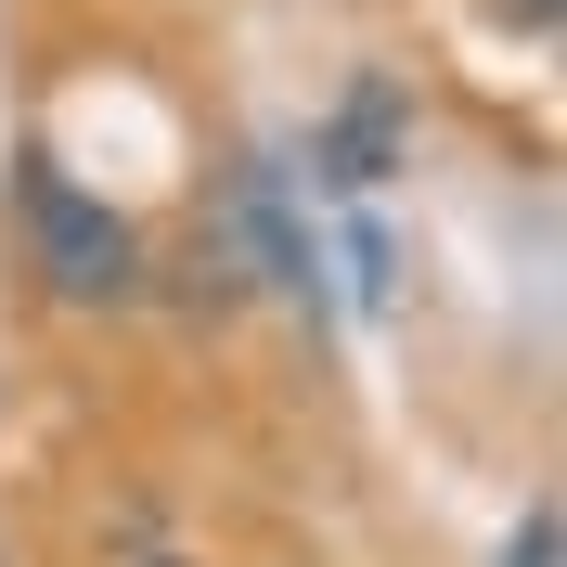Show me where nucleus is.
Returning <instances> with one entry per match:
<instances>
[{
    "instance_id": "2",
    "label": "nucleus",
    "mask_w": 567,
    "mask_h": 567,
    "mask_svg": "<svg viewBox=\"0 0 567 567\" xmlns=\"http://www.w3.org/2000/svg\"><path fill=\"white\" fill-rule=\"evenodd\" d=\"M400 155H413V104H400V78H349V104L322 116L310 168H322V181H349V194H374Z\"/></svg>"
},
{
    "instance_id": "1",
    "label": "nucleus",
    "mask_w": 567,
    "mask_h": 567,
    "mask_svg": "<svg viewBox=\"0 0 567 567\" xmlns=\"http://www.w3.org/2000/svg\"><path fill=\"white\" fill-rule=\"evenodd\" d=\"M13 246H27V271H39L52 310H130L142 297V233L52 155V142L13 155Z\"/></svg>"
},
{
    "instance_id": "3",
    "label": "nucleus",
    "mask_w": 567,
    "mask_h": 567,
    "mask_svg": "<svg viewBox=\"0 0 567 567\" xmlns=\"http://www.w3.org/2000/svg\"><path fill=\"white\" fill-rule=\"evenodd\" d=\"M555 555H567V516H555V503H529L516 542H503V567H555Z\"/></svg>"
},
{
    "instance_id": "4",
    "label": "nucleus",
    "mask_w": 567,
    "mask_h": 567,
    "mask_svg": "<svg viewBox=\"0 0 567 567\" xmlns=\"http://www.w3.org/2000/svg\"><path fill=\"white\" fill-rule=\"evenodd\" d=\"M491 13H503L516 39H555V27H567V0H491Z\"/></svg>"
}]
</instances>
